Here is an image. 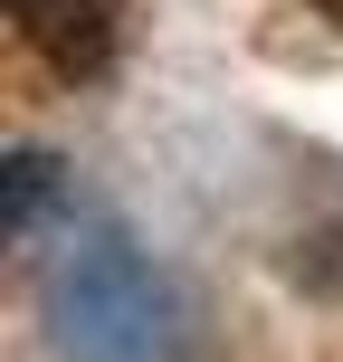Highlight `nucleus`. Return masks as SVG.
<instances>
[{
	"instance_id": "nucleus-1",
	"label": "nucleus",
	"mask_w": 343,
	"mask_h": 362,
	"mask_svg": "<svg viewBox=\"0 0 343 362\" xmlns=\"http://www.w3.org/2000/svg\"><path fill=\"white\" fill-rule=\"evenodd\" d=\"M38 325L57 362H200V305L124 229H76L48 257Z\"/></svg>"
},
{
	"instance_id": "nucleus-2",
	"label": "nucleus",
	"mask_w": 343,
	"mask_h": 362,
	"mask_svg": "<svg viewBox=\"0 0 343 362\" xmlns=\"http://www.w3.org/2000/svg\"><path fill=\"white\" fill-rule=\"evenodd\" d=\"M10 29L29 38L67 86H86V76H105L115 48H124V0H10Z\"/></svg>"
},
{
	"instance_id": "nucleus-3",
	"label": "nucleus",
	"mask_w": 343,
	"mask_h": 362,
	"mask_svg": "<svg viewBox=\"0 0 343 362\" xmlns=\"http://www.w3.org/2000/svg\"><path fill=\"white\" fill-rule=\"evenodd\" d=\"M0 200H10V248H38L48 210L67 200V172H57V153H38V144H10V163H0Z\"/></svg>"
}]
</instances>
